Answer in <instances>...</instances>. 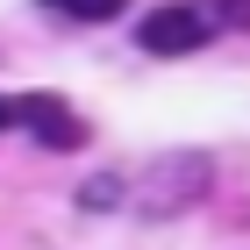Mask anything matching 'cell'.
<instances>
[{
	"label": "cell",
	"mask_w": 250,
	"mask_h": 250,
	"mask_svg": "<svg viewBox=\"0 0 250 250\" xmlns=\"http://www.w3.org/2000/svg\"><path fill=\"white\" fill-rule=\"evenodd\" d=\"M214 29H222L214 7H200V0H165V7H150V15L136 21V43H143L150 58H186V50L214 43Z\"/></svg>",
	"instance_id": "cell-1"
},
{
	"label": "cell",
	"mask_w": 250,
	"mask_h": 250,
	"mask_svg": "<svg viewBox=\"0 0 250 250\" xmlns=\"http://www.w3.org/2000/svg\"><path fill=\"white\" fill-rule=\"evenodd\" d=\"M208 179H214L208 157H157L150 172L136 179V208L157 214V222H165V214H186L193 200L208 193Z\"/></svg>",
	"instance_id": "cell-2"
},
{
	"label": "cell",
	"mask_w": 250,
	"mask_h": 250,
	"mask_svg": "<svg viewBox=\"0 0 250 250\" xmlns=\"http://www.w3.org/2000/svg\"><path fill=\"white\" fill-rule=\"evenodd\" d=\"M15 122L36 136L43 150H79V143H86V122H79L58 93H15Z\"/></svg>",
	"instance_id": "cell-3"
},
{
	"label": "cell",
	"mask_w": 250,
	"mask_h": 250,
	"mask_svg": "<svg viewBox=\"0 0 250 250\" xmlns=\"http://www.w3.org/2000/svg\"><path fill=\"white\" fill-rule=\"evenodd\" d=\"M58 15H72V21H115L129 0H50Z\"/></svg>",
	"instance_id": "cell-4"
},
{
	"label": "cell",
	"mask_w": 250,
	"mask_h": 250,
	"mask_svg": "<svg viewBox=\"0 0 250 250\" xmlns=\"http://www.w3.org/2000/svg\"><path fill=\"white\" fill-rule=\"evenodd\" d=\"M0 129H15V93H0Z\"/></svg>",
	"instance_id": "cell-5"
}]
</instances>
